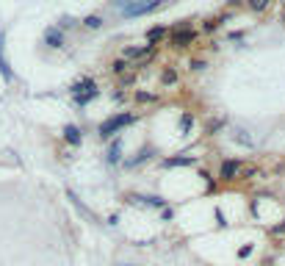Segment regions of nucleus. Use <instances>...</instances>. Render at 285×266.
<instances>
[{"label": "nucleus", "instance_id": "nucleus-1", "mask_svg": "<svg viewBox=\"0 0 285 266\" xmlns=\"http://www.w3.org/2000/svg\"><path fill=\"white\" fill-rule=\"evenodd\" d=\"M155 56V47L153 44H139V47H122V61H127L133 67V70H139V67H144L150 58Z\"/></svg>", "mask_w": 285, "mask_h": 266}, {"label": "nucleus", "instance_id": "nucleus-2", "mask_svg": "<svg viewBox=\"0 0 285 266\" xmlns=\"http://www.w3.org/2000/svg\"><path fill=\"white\" fill-rule=\"evenodd\" d=\"M169 42H172V47L186 50V47H191V44L197 42V31L188 25V20H183L174 31H169Z\"/></svg>", "mask_w": 285, "mask_h": 266}, {"label": "nucleus", "instance_id": "nucleus-3", "mask_svg": "<svg viewBox=\"0 0 285 266\" xmlns=\"http://www.w3.org/2000/svg\"><path fill=\"white\" fill-rule=\"evenodd\" d=\"M133 122H136V114H114L100 125V139H111L114 133H119L122 128L133 125Z\"/></svg>", "mask_w": 285, "mask_h": 266}, {"label": "nucleus", "instance_id": "nucleus-4", "mask_svg": "<svg viewBox=\"0 0 285 266\" xmlns=\"http://www.w3.org/2000/svg\"><path fill=\"white\" fill-rule=\"evenodd\" d=\"M72 94H75L78 105H89L94 97H100V89H97V84H94L91 78H83V81H78V84L72 86Z\"/></svg>", "mask_w": 285, "mask_h": 266}, {"label": "nucleus", "instance_id": "nucleus-5", "mask_svg": "<svg viewBox=\"0 0 285 266\" xmlns=\"http://www.w3.org/2000/svg\"><path fill=\"white\" fill-rule=\"evenodd\" d=\"M241 169L244 164L238 161V158H227V161H222V167H219V177L222 180H241Z\"/></svg>", "mask_w": 285, "mask_h": 266}, {"label": "nucleus", "instance_id": "nucleus-6", "mask_svg": "<svg viewBox=\"0 0 285 266\" xmlns=\"http://www.w3.org/2000/svg\"><path fill=\"white\" fill-rule=\"evenodd\" d=\"M163 6V0H141V3H130L125 6V17H141V14H150L155 8Z\"/></svg>", "mask_w": 285, "mask_h": 266}, {"label": "nucleus", "instance_id": "nucleus-7", "mask_svg": "<svg viewBox=\"0 0 285 266\" xmlns=\"http://www.w3.org/2000/svg\"><path fill=\"white\" fill-rule=\"evenodd\" d=\"M0 75H3V81H6V84H11V81H14L11 64H8V58H6V31H3V28H0Z\"/></svg>", "mask_w": 285, "mask_h": 266}, {"label": "nucleus", "instance_id": "nucleus-8", "mask_svg": "<svg viewBox=\"0 0 285 266\" xmlns=\"http://www.w3.org/2000/svg\"><path fill=\"white\" fill-rule=\"evenodd\" d=\"M227 17L230 14H219V17H208V20L202 22V31H205V34H213V31H219L224 25V22H227Z\"/></svg>", "mask_w": 285, "mask_h": 266}, {"label": "nucleus", "instance_id": "nucleus-9", "mask_svg": "<svg viewBox=\"0 0 285 266\" xmlns=\"http://www.w3.org/2000/svg\"><path fill=\"white\" fill-rule=\"evenodd\" d=\"M153 155H155V147H141L130 161H125V167H139V164H144L147 158H153Z\"/></svg>", "mask_w": 285, "mask_h": 266}, {"label": "nucleus", "instance_id": "nucleus-10", "mask_svg": "<svg viewBox=\"0 0 285 266\" xmlns=\"http://www.w3.org/2000/svg\"><path fill=\"white\" fill-rule=\"evenodd\" d=\"M44 42H47V47H61L64 44V31L61 28H50L47 34H44Z\"/></svg>", "mask_w": 285, "mask_h": 266}, {"label": "nucleus", "instance_id": "nucleus-11", "mask_svg": "<svg viewBox=\"0 0 285 266\" xmlns=\"http://www.w3.org/2000/svg\"><path fill=\"white\" fill-rule=\"evenodd\" d=\"M191 164H197L194 155H177V158H163V167H191Z\"/></svg>", "mask_w": 285, "mask_h": 266}, {"label": "nucleus", "instance_id": "nucleus-12", "mask_svg": "<svg viewBox=\"0 0 285 266\" xmlns=\"http://www.w3.org/2000/svg\"><path fill=\"white\" fill-rule=\"evenodd\" d=\"M64 139L70 141V144H81V141H83V131L78 125H67L64 128Z\"/></svg>", "mask_w": 285, "mask_h": 266}, {"label": "nucleus", "instance_id": "nucleus-13", "mask_svg": "<svg viewBox=\"0 0 285 266\" xmlns=\"http://www.w3.org/2000/svg\"><path fill=\"white\" fill-rule=\"evenodd\" d=\"M163 36H169V28H163V25H158V28H150L147 31V44H158L161 39H163Z\"/></svg>", "mask_w": 285, "mask_h": 266}, {"label": "nucleus", "instance_id": "nucleus-14", "mask_svg": "<svg viewBox=\"0 0 285 266\" xmlns=\"http://www.w3.org/2000/svg\"><path fill=\"white\" fill-rule=\"evenodd\" d=\"M177 70L174 67H163V72H161V86H174L177 84Z\"/></svg>", "mask_w": 285, "mask_h": 266}, {"label": "nucleus", "instance_id": "nucleus-15", "mask_svg": "<svg viewBox=\"0 0 285 266\" xmlns=\"http://www.w3.org/2000/svg\"><path fill=\"white\" fill-rule=\"evenodd\" d=\"M130 200H141V203H150L153 208H166V200H163V197H136V194H130Z\"/></svg>", "mask_w": 285, "mask_h": 266}, {"label": "nucleus", "instance_id": "nucleus-16", "mask_svg": "<svg viewBox=\"0 0 285 266\" xmlns=\"http://www.w3.org/2000/svg\"><path fill=\"white\" fill-rule=\"evenodd\" d=\"M111 70H114V75H119V78H122V75H127V72H130L133 67H130L127 61H122V58H117V61L111 64Z\"/></svg>", "mask_w": 285, "mask_h": 266}, {"label": "nucleus", "instance_id": "nucleus-17", "mask_svg": "<svg viewBox=\"0 0 285 266\" xmlns=\"http://www.w3.org/2000/svg\"><path fill=\"white\" fill-rule=\"evenodd\" d=\"M119 158H122V144L114 141L111 150H108V164H119Z\"/></svg>", "mask_w": 285, "mask_h": 266}, {"label": "nucleus", "instance_id": "nucleus-18", "mask_svg": "<svg viewBox=\"0 0 285 266\" xmlns=\"http://www.w3.org/2000/svg\"><path fill=\"white\" fill-rule=\"evenodd\" d=\"M246 6H249L252 11H257V14H260V11H266V8L271 6V0H246Z\"/></svg>", "mask_w": 285, "mask_h": 266}, {"label": "nucleus", "instance_id": "nucleus-19", "mask_svg": "<svg viewBox=\"0 0 285 266\" xmlns=\"http://www.w3.org/2000/svg\"><path fill=\"white\" fill-rule=\"evenodd\" d=\"M191 128H194V114H183V117H180V131L183 133H188V131H191Z\"/></svg>", "mask_w": 285, "mask_h": 266}, {"label": "nucleus", "instance_id": "nucleus-20", "mask_svg": "<svg viewBox=\"0 0 285 266\" xmlns=\"http://www.w3.org/2000/svg\"><path fill=\"white\" fill-rule=\"evenodd\" d=\"M136 100L139 103H158V94L155 91H136Z\"/></svg>", "mask_w": 285, "mask_h": 266}, {"label": "nucleus", "instance_id": "nucleus-21", "mask_svg": "<svg viewBox=\"0 0 285 266\" xmlns=\"http://www.w3.org/2000/svg\"><path fill=\"white\" fill-rule=\"evenodd\" d=\"M83 25L94 31V28H100V25H103V17H100V14H91V17H86V20H83Z\"/></svg>", "mask_w": 285, "mask_h": 266}, {"label": "nucleus", "instance_id": "nucleus-22", "mask_svg": "<svg viewBox=\"0 0 285 266\" xmlns=\"http://www.w3.org/2000/svg\"><path fill=\"white\" fill-rule=\"evenodd\" d=\"M236 139L241 141V144H246V147H252V139L249 136H244V131H236Z\"/></svg>", "mask_w": 285, "mask_h": 266}, {"label": "nucleus", "instance_id": "nucleus-23", "mask_svg": "<svg viewBox=\"0 0 285 266\" xmlns=\"http://www.w3.org/2000/svg\"><path fill=\"white\" fill-rule=\"evenodd\" d=\"M213 214H216V222H219V227H227V219H224V214H222V211L216 208Z\"/></svg>", "mask_w": 285, "mask_h": 266}, {"label": "nucleus", "instance_id": "nucleus-24", "mask_svg": "<svg viewBox=\"0 0 285 266\" xmlns=\"http://www.w3.org/2000/svg\"><path fill=\"white\" fill-rule=\"evenodd\" d=\"M188 67H191V70H205V61H202V58H197V61H191Z\"/></svg>", "mask_w": 285, "mask_h": 266}, {"label": "nucleus", "instance_id": "nucleus-25", "mask_svg": "<svg viewBox=\"0 0 285 266\" xmlns=\"http://www.w3.org/2000/svg\"><path fill=\"white\" fill-rule=\"evenodd\" d=\"M238 255H241V258H249V255H252V244L241 247V252H238Z\"/></svg>", "mask_w": 285, "mask_h": 266}, {"label": "nucleus", "instance_id": "nucleus-26", "mask_svg": "<svg viewBox=\"0 0 285 266\" xmlns=\"http://www.w3.org/2000/svg\"><path fill=\"white\" fill-rule=\"evenodd\" d=\"M230 6H236V8H238V6H241V0H230Z\"/></svg>", "mask_w": 285, "mask_h": 266}, {"label": "nucleus", "instance_id": "nucleus-27", "mask_svg": "<svg viewBox=\"0 0 285 266\" xmlns=\"http://www.w3.org/2000/svg\"><path fill=\"white\" fill-rule=\"evenodd\" d=\"M117 3H125V6H130V0H117Z\"/></svg>", "mask_w": 285, "mask_h": 266}, {"label": "nucleus", "instance_id": "nucleus-28", "mask_svg": "<svg viewBox=\"0 0 285 266\" xmlns=\"http://www.w3.org/2000/svg\"><path fill=\"white\" fill-rule=\"evenodd\" d=\"M125 266H133V264H125Z\"/></svg>", "mask_w": 285, "mask_h": 266}]
</instances>
